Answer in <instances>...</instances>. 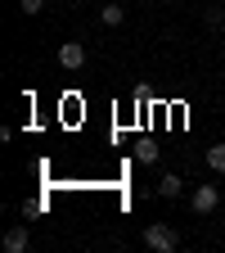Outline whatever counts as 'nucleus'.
<instances>
[{
  "instance_id": "f257e3e1",
  "label": "nucleus",
  "mask_w": 225,
  "mask_h": 253,
  "mask_svg": "<svg viewBox=\"0 0 225 253\" xmlns=\"http://www.w3.org/2000/svg\"><path fill=\"white\" fill-rule=\"evenodd\" d=\"M144 244L153 253H171L180 244V235H176V226H167V221H149V226H144Z\"/></svg>"
},
{
  "instance_id": "f03ea898",
  "label": "nucleus",
  "mask_w": 225,
  "mask_h": 253,
  "mask_svg": "<svg viewBox=\"0 0 225 253\" xmlns=\"http://www.w3.org/2000/svg\"><path fill=\"white\" fill-rule=\"evenodd\" d=\"M216 204H221V190L216 185H198L194 195H189V208H194V212H216Z\"/></svg>"
},
{
  "instance_id": "7ed1b4c3",
  "label": "nucleus",
  "mask_w": 225,
  "mask_h": 253,
  "mask_svg": "<svg viewBox=\"0 0 225 253\" xmlns=\"http://www.w3.org/2000/svg\"><path fill=\"white\" fill-rule=\"evenodd\" d=\"M59 63H63L68 73H77L81 63H86V45H81V41H63V45H59Z\"/></svg>"
},
{
  "instance_id": "20e7f679",
  "label": "nucleus",
  "mask_w": 225,
  "mask_h": 253,
  "mask_svg": "<svg viewBox=\"0 0 225 253\" xmlns=\"http://www.w3.org/2000/svg\"><path fill=\"white\" fill-rule=\"evenodd\" d=\"M27 244H32V231L27 226H9L5 231V253H27Z\"/></svg>"
},
{
  "instance_id": "39448f33",
  "label": "nucleus",
  "mask_w": 225,
  "mask_h": 253,
  "mask_svg": "<svg viewBox=\"0 0 225 253\" xmlns=\"http://www.w3.org/2000/svg\"><path fill=\"white\" fill-rule=\"evenodd\" d=\"M180 190H185V181H180L176 172H167L162 181H158V199H176V195H180Z\"/></svg>"
},
{
  "instance_id": "423d86ee",
  "label": "nucleus",
  "mask_w": 225,
  "mask_h": 253,
  "mask_svg": "<svg viewBox=\"0 0 225 253\" xmlns=\"http://www.w3.org/2000/svg\"><path fill=\"white\" fill-rule=\"evenodd\" d=\"M99 23H104V27H122V23H126V9H122V5H104V9H99Z\"/></svg>"
},
{
  "instance_id": "0eeeda50",
  "label": "nucleus",
  "mask_w": 225,
  "mask_h": 253,
  "mask_svg": "<svg viewBox=\"0 0 225 253\" xmlns=\"http://www.w3.org/2000/svg\"><path fill=\"white\" fill-rule=\"evenodd\" d=\"M135 158H140V163H158V145L153 140H140L135 145Z\"/></svg>"
},
{
  "instance_id": "6e6552de",
  "label": "nucleus",
  "mask_w": 225,
  "mask_h": 253,
  "mask_svg": "<svg viewBox=\"0 0 225 253\" xmlns=\"http://www.w3.org/2000/svg\"><path fill=\"white\" fill-rule=\"evenodd\" d=\"M207 168L212 172H225V145H212L207 149Z\"/></svg>"
},
{
  "instance_id": "1a4fd4ad",
  "label": "nucleus",
  "mask_w": 225,
  "mask_h": 253,
  "mask_svg": "<svg viewBox=\"0 0 225 253\" xmlns=\"http://www.w3.org/2000/svg\"><path fill=\"white\" fill-rule=\"evenodd\" d=\"M18 9L32 18V14H41V9H45V0H18Z\"/></svg>"
}]
</instances>
